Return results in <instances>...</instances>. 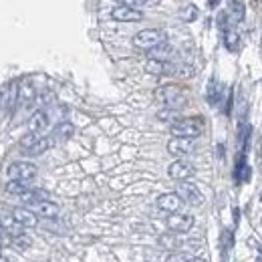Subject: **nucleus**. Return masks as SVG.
<instances>
[{"mask_svg": "<svg viewBox=\"0 0 262 262\" xmlns=\"http://www.w3.org/2000/svg\"><path fill=\"white\" fill-rule=\"evenodd\" d=\"M178 115H180V113H178L176 109H172V107H168V109H164V111L157 113V117H160L162 121H174V119L178 121Z\"/></svg>", "mask_w": 262, "mask_h": 262, "instance_id": "5701e85b", "label": "nucleus"}, {"mask_svg": "<svg viewBox=\"0 0 262 262\" xmlns=\"http://www.w3.org/2000/svg\"><path fill=\"white\" fill-rule=\"evenodd\" d=\"M115 2H117L119 6H127V8H135V10H139V6L147 4V0H115Z\"/></svg>", "mask_w": 262, "mask_h": 262, "instance_id": "4be33fe9", "label": "nucleus"}, {"mask_svg": "<svg viewBox=\"0 0 262 262\" xmlns=\"http://www.w3.org/2000/svg\"><path fill=\"white\" fill-rule=\"evenodd\" d=\"M2 226H4V230H6V234H8L10 240L22 234V226H20L12 216H10V218H4V220H2Z\"/></svg>", "mask_w": 262, "mask_h": 262, "instance_id": "f3484780", "label": "nucleus"}, {"mask_svg": "<svg viewBox=\"0 0 262 262\" xmlns=\"http://www.w3.org/2000/svg\"><path fill=\"white\" fill-rule=\"evenodd\" d=\"M260 145H262V139H260Z\"/></svg>", "mask_w": 262, "mask_h": 262, "instance_id": "72a5a7b5", "label": "nucleus"}, {"mask_svg": "<svg viewBox=\"0 0 262 262\" xmlns=\"http://www.w3.org/2000/svg\"><path fill=\"white\" fill-rule=\"evenodd\" d=\"M236 44H238V34H236L234 30H226V46H228L230 50H234Z\"/></svg>", "mask_w": 262, "mask_h": 262, "instance_id": "b1692460", "label": "nucleus"}, {"mask_svg": "<svg viewBox=\"0 0 262 262\" xmlns=\"http://www.w3.org/2000/svg\"><path fill=\"white\" fill-rule=\"evenodd\" d=\"M0 256H2V252H0Z\"/></svg>", "mask_w": 262, "mask_h": 262, "instance_id": "f704fd0d", "label": "nucleus"}, {"mask_svg": "<svg viewBox=\"0 0 262 262\" xmlns=\"http://www.w3.org/2000/svg\"><path fill=\"white\" fill-rule=\"evenodd\" d=\"M172 135L174 137H188V139H194L202 133L204 129V123L200 117H188V119H178L172 123Z\"/></svg>", "mask_w": 262, "mask_h": 262, "instance_id": "f257e3e1", "label": "nucleus"}, {"mask_svg": "<svg viewBox=\"0 0 262 262\" xmlns=\"http://www.w3.org/2000/svg\"><path fill=\"white\" fill-rule=\"evenodd\" d=\"M192 226H194V216H190V214L176 212V214H170V218H168V228L174 232H188Z\"/></svg>", "mask_w": 262, "mask_h": 262, "instance_id": "1a4fd4ad", "label": "nucleus"}, {"mask_svg": "<svg viewBox=\"0 0 262 262\" xmlns=\"http://www.w3.org/2000/svg\"><path fill=\"white\" fill-rule=\"evenodd\" d=\"M147 52H149V59H153V61H162V63H168V59L172 57L174 48H172V44H170V42H162L160 46H155V48H151V50H147Z\"/></svg>", "mask_w": 262, "mask_h": 262, "instance_id": "4468645a", "label": "nucleus"}, {"mask_svg": "<svg viewBox=\"0 0 262 262\" xmlns=\"http://www.w3.org/2000/svg\"><path fill=\"white\" fill-rule=\"evenodd\" d=\"M190 262H208V260H204V258H200V256H196V258H190Z\"/></svg>", "mask_w": 262, "mask_h": 262, "instance_id": "7c9ffc66", "label": "nucleus"}, {"mask_svg": "<svg viewBox=\"0 0 262 262\" xmlns=\"http://www.w3.org/2000/svg\"><path fill=\"white\" fill-rule=\"evenodd\" d=\"M157 99H160L162 103H166L168 107H178V105L184 103V93L178 89V87H162L160 91H157Z\"/></svg>", "mask_w": 262, "mask_h": 262, "instance_id": "39448f33", "label": "nucleus"}, {"mask_svg": "<svg viewBox=\"0 0 262 262\" xmlns=\"http://www.w3.org/2000/svg\"><path fill=\"white\" fill-rule=\"evenodd\" d=\"M36 166L32 162H14L8 166L6 174L10 180H18V182H30L36 178Z\"/></svg>", "mask_w": 262, "mask_h": 262, "instance_id": "7ed1b4c3", "label": "nucleus"}, {"mask_svg": "<svg viewBox=\"0 0 262 262\" xmlns=\"http://www.w3.org/2000/svg\"><path fill=\"white\" fill-rule=\"evenodd\" d=\"M48 123H50V119H48V113L46 111H36L30 119H28V131L30 133H36V135H40L46 127H48Z\"/></svg>", "mask_w": 262, "mask_h": 262, "instance_id": "ddd939ff", "label": "nucleus"}, {"mask_svg": "<svg viewBox=\"0 0 262 262\" xmlns=\"http://www.w3.org/2000/svg\"><path fill=\"white\" fill-rule=\"evenodd\" d=\"M73 131H75V127H73L71 123H59L52 135H55L57 139H69V137L73 135Z\"/></svg>", "mask_w": 262, "mask_h": 262, "instance_id": "aec40b11", "label": "nucleus"}, {"mask_svg": "<svg viewBox=\"0 0 262 262\" xmlns=\"http://www.w3.org/2000/svg\"><path fill=\"white\" fill-rule=\"evenodd\" d=\"M10 244H12L14 248H18V250H26V248L30 246V238H28L26 234H20V236L12 238V240H10Z\"/></svg>", "mask_w": 262, "mask_h": 262, "instance_id": "412c9836", "label": "nucleus"}, {"mask_svg": "<svg viewBox=\"0 0 262 262\" xmlns=\"http://www.w3.org/2000/svg\"><path fill=\"white\" fill-rule=\"evenodd\" d=\"M236 10H238V20H242V16H244L242 0H232V14H236Z\"/></svg>", "mask_w": 262, "mask_h": 262, "instance_id": "bb28decb", "label": "nucleus"}, {"mask_svg": "<svg viewBox=\"0 0 262 262\" xmlns=\"http://www.w3.org/2000/svg\"><path fill=\"white\" fill-rule=\"evenodd\" d=\"M260 202H262V194H260Z\"/></svg>", "mask_w": 262, "mask_h": 262, "instance_id": "473e14b6", "label": "nucleus"}, {"mask_svg": "<svg viewBox=\"0 0 262 262\" xmlns=\"http://www.w3.org/2000/svg\"><path fill=\"white\" fill-rule=\"evenodd\" d=\"M0 242H10V238H8V234H6L4 226H2V222H0Z\"/></svg>", "mask_w": 262, "mask_h": 262, "instance_id": "c85d7f7f", "label": "nucleus"}, {"mask_svg": "<svg viewBox=\"0 0 262 262\" xmlns=\"http://www.w3.org/2000/svg\"><path fill=\"white\" fill-rule=\"evenodd\" d=\"M0 262H14L10 256H0Z\"/></svg>", "mask_w": 262, "mask_h": 262, "instance_id": "c756f323", "label": "nucleus"}, {"mask_svg": "<svg viewBox=\"0 0 262 262\" xmlns=\"http://www.w3.org/2000/svg\"><path fill=\"white\" fill-rule=\"evenodd\" d=\"M12 218L22 226V228H34L36 226V214L28 208H14L12 210Z\"/></svg>", "mask_w": 262, "mask_h": 262, "instance_id": "9b49d317", "label": "nucleus"}, {"mask_svg": "<svg viewBox=\"0 0 262 262\" xmlns=\"http://www.w3.org/2000/svg\"><path fill=\"white\" fill-rule=\"evenodd\" d=\"M168 174H170L172 180L186 182V180H190V178L196 174V170H194V166H192L190 162H186V160H176V162L170 164Z\"/></svg>", "mask_w": 262, "mask_h": 262, "instance_id": "20e7f679", "label": "nucleus"}, {"mask_svg": "<svg viewBox=\"0 0 262 262\" xmlns=\"http://www.w3.org/2000/svg\"><path fill=\"white\" fill-rule=\"evenodd\" d=\"M182 204H184V200L174 192H170V194H162L160 198H157V208L160 210H164V212H170V214H176L178 210L182 208Z\"/></svg>", "mask_w": 262, "mask_h": 262, "instance_id": "0eeeda50", "label": "nucleus"}, {"mask_svg": "<svg viewBox=\"0 0 262 262\" xmlns=\"http://www.w3.org/2000/svg\"><path fill=\"white\" fill-rule=\"evenodd\" d=\"M162 42H166V32L160 28H143L133 36V44L143 50H151L155 46H160Z\"/></svg>", "mask_w": 262, "mask_h": 262, "instance_id": "f03ea898", "label": "nucleus"}, {"mask_svg": "<svg viewBox=\"0 0 262 262\" xmlns=\"http://www.w3.org/2000/svg\"><path fill=\"white\" fill-rule=\"evenodd\" d=\"M184 202H188V204H192V206H200L202 204V194H200V190L194 186V184H186V182H182L180 186H178V192H176Z\"/></svg>", "mask_w": 262, "mask_h": 262, "instance_id": "6e6552de", "label": "nucleus"}, {"mask_svg": "<svg viewBox=\"0 0 262 262\" xmlns=\"http://www.w3.org/2000/svg\"><path fill=\"white\" fill-rule=\"evenodd\" d=\"M38 137H40V135H36V133H28L26 137H22L20 145H22L24 149H30V147H32V145H34V143L38 141Z\"/></svg>", "mask_w": 262, "mask_h": 262, "instance_id": "393cba45", "label": "nucleus"}, {"mask_svg": "<svg viewBox=\"0 0 262 262\" xmlns=\"http://www.w3.org/2000/svg\"><path fill=\"white\" fill-rule=\"evenodd\" d=\"M216 2H218V0H210V4H212V6H214V4H216Z\"/></svg>", "mask_w": 262, "mask_h": 262, "instance_id": "2f4dec72", "label": "nucleus"}, {"mask_svg": "<svg viewBox=\"0 0 262 262\" xmlns=\"http://www.w3.org/2000/svg\"><path fill=\"white\" fill-rule=\"evenodd\" d=\"M32 99H34V89H32V85H30V83H22V85L18 87V103H20V105H28Z\"/></svg>", "mask_w": 262, "mask_h": 262, "instance_id": "a211bd4d", "label": "nucleus"}, {"mask_svg": "<svg viewBox=\"0 0 262 262\" xmlns=\"http://www.w3.org/2000/svg\"><path fill=\"white\" fill-rule=\"evenodd\" d=\"M145 71L151 73V75H164L166 71H170V65H168V63H162V61L149 59V61L145 63Z\"/></svg>", "mask_w": 262, "mask_h": 262, "instance_id": "6ab92c4d", "label": "nucleus"}, {"mask_svg": "<svg viewBox=\"0 0 262 262\" xmlns=\"http://www.w3.org/2000/svg\"><path fill=\"white\" fill-rule=\"evenodd\" d=\"M50 145H52V137H44V135H40L38 141H36L30 149H26V153H30V155H40V153H44Z\"/></svg>", "mask_w": 262, "mask_h": 262, "instance_id": "dca6fc26", "label": "nucleus"}, {"mask_svg": "<svg viewBox=\"0 0 262 262\" xmlns=\"http://www.w3.org/2000/svg\"><path fill=\"white\" fill-rule=\"evenodd\" d=\"M194 149H196V143H194V139H188V137H174L168 141V151L178 157H184V155L192 153Z\"/></svg>", "mask_w": 262, "mask_h": 262, "instance_id": "423d86ee", "label": "nucleus"}, {"mask_svg": "<svg viewBox=\"0 0 262 262\" xmlns=\"http://www.w3.org/2000/svg\"><path fill=\"white\" fill-rule=\"evenodd\" d=\"M32 188L28 186V182H18V180H10L6 184V192L12 196H24L26 192H30Z\"/></svg>", "mask_w": 262, "mask_h": 262, "instance_id": "2eb2a0df", "label": "nucleus"}, {"mask_svg": "<svg viewBox=\"0 0 262 262\" xmlns=\"http://www.w3.org/2000/svg\"><path fill=\"white\" fill-rule=\"evenodd\" d=\"M111 16L113 20H119V22H137L143 18V12L135 8H127V6H115L111 10Z\"/></svg>", "mask_w": 262, "mask_h": 262, "instance_id": "9d476101", "label": "nucleus"}, {"mask_svg": "<svg viewBox=\"0 0 262 262\" xmlns=\"http://www.w3.org/2000/svg\"><path fill=\"white\" fill-rule=\"evenodd\" d=\"M32 212L42 216V218H55L59 214V206L50 200H42V202H36L32 204Z\"/></svg>", "mask_w": 262, "mask_h": 262, "instance_id": "f8f14e48", "label": "nucleus"}, {"mask_svg": "<svg viewBox=\"0 0 262 262\" xmlns=\"http://www.w3.org/2000/svg\"><path fill=\"white\" fill-rule=\"evenodd\" d=\"M166 262H190V256L184 254V252H174L166 258Z\"/></svg>", "mask_w": 262, "mask_h": 262, "instance_id": "a878e982", "label": "nucleus"}, {"mask_svg": "<svg viewBox=\"0 0 262 262\" xmlns=\"http://www.w3.org/2000/svg\"><path fill=\"white\" fill-rule=\"evenodd\" d=\"M182 18H184V20H194V18H196V8L190 6L188 10H184V12H182Z\"/></svg>", "mask_w": 262, "mask_h": 262, "instance_id": "cd10ccee", "label": "nucleus"}]
</instances>
